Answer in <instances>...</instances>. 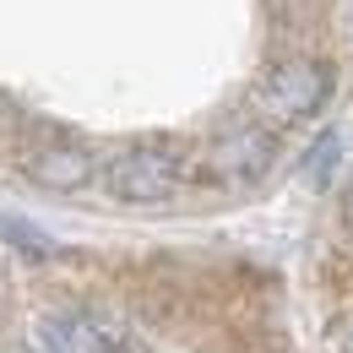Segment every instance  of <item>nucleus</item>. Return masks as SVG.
Segmentation results:
<instances>
[{
  "instance_id": "obj_8",
  "label": "nucleus",
  "mask_w": 353,
  "mask_h": 353,
  "mask_svg": "<svg viewBox=\"0 0 353 353\" xmlns=\"http://www.w3.org/2000/svg\"><path fill=\"white\" fill-rule=\"evenodd\" d=\"M343 228H348V239H353V185L343 190Z\"/></svg>"
},
{
  "instance_id": "obj_7",
  "label": "nucleus",
  "mask_w": 353,
  "mask_h": 353,
  "mask_svg": "<svg viewBox=\"0 0 353 353\" xmlns=\"http://www.w3.org/2000/svg\"><path fill=\"white\" fill-rule=\"evenodd\" d=\"M337 353H353V315L337 326Z\"/></svg>"
},
{
  "instance_id": "obj_1",
  "label": "nucleus",
  "mask_w": 353,
  "mask_h": 353,
  "mask_svg": "<svg viewBox=\"0 0 353 353\" xmlns=\"http://www.w3.org/2000/svg\"><path fill=\"white\" fill-rule=\"evenodd\" d=\"M326 98H332V65H321L315 54H288L261 71L256 114L266 125H305L326 109Z\"/></svg>"
},
{
  "instance_id": "obj_6",
  "label": "nucleus",
  "mask_w": 353,
  "mask_h": 353,
  "mask_svg": "<svg viewBox=\"0 0 353 353\" xmlns=\"http://www.w3.org/2000/svg\"><path fill=\"white\" fill-rule=\"evenodd\" d=\"M332 163H337V136H326V141H315V152H310V179L332 174Z\"/></svg>"
},
{
  "instance_id": "obj_3",
  "label": "nucleus",
  "mask_w": 353,
  "mask_h": 353,
  "mask_svg": "<svg viewBox=\"0 0 353 353\" xmlns=\"http://www.w3.org/2000/svg\"><path fill=\"white\" fill-rule=\"evenodd\" d=\"M277 163V136L266 120H234L207 141V174L223 185H256Z\"/></svg>"
},
{
  "instance_id": "obj_2",
  "label": "nucleus",
  "mask_w": 353,
  "mask_h": 353,
  "mask_svg": "<svg viewBox=\"0 0 353 353\" xmlns=\"http://www.w3.org/2000/svg\"><path fill=\"white\" fill-rule=\"evenodd\" d=\"M185 174H190V163H185L179 147H169V141H136V147L109 158L103 185L125 207H158V201H174L185 190Z\"/></svg>"
},
{
  "instance_id": "obj_5",
  "label": "nucleus",
  "mask_w": 353,
  "mask_h": 353,
  "mask_svg": "<svg viewBox=\"0 0 353 353\" xmlns=\"http://www.w3.org/2000/svg\"><path fill=\"white\" fill-rule=\"evenodd\" d=\"M22 174L33 179L39 190H82L92 179V152L82 141L49 136V141H39V147L22 152Z\"/></svg>"
},
{
  "instance_id": "obj_4",
  "label": "nucleus",
  "mask_w": 353,
  "mask_h": 353,
  "mask_svg": "<svg viewBox=\"0 0 353 353\" xmlns=\"http://www.w3.org/2000/svg\"><path fill=\"white\" fill-rule=\"evenodd\" d=\"M39 343L49 353H141L120 326H109L98 315H82V310L49 315L44 326H39Z\"/></svg>"
}]
</instances>
